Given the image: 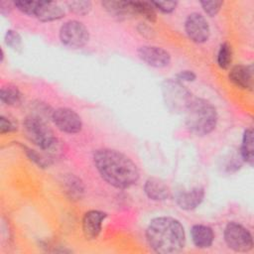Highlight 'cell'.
I'll return each instance as SVG.
<instances>
[{
	"instance_id": "cell-1",
	"label": "cell",
	"mask_w": 254,
	"mask_h": 254,
	"mask_svg": "<svg viewBox=\"0 0 254 254\" xmlns=\"http://www.w3.org/2000/svg\"><path fill=\"white\" fill-rule=\"evenodd\" d=\"M93 163L100 177L116 189H128L139 181L137 165L120 151L98 149L93 154Z\"/></svg>"
},
{
	"instance_id": "cell-2",
	"label": "cell",
	"mask_w": 254,
	"mask_h": 254,
	"mask_svg": "<svg viewBox=\"0 0 254 254\" xmlns=\"http://www.w3.org/2000/svg\"><path fill=\"white\" fill-rule=\"evenodd\" d=\"M146 239L149 246L157 253H177L185 247L186 233L178 219L160 216L150 221L146 229Z\"/></svg>"
},
{
	"instance_id": "cell-3",
	"label": "cell",
	"mask_w": 254,
	"mask_h": 254,
	"mask_svg": "<svg viewBox=\"0 0 254 254\" xmlns=\"http://www.w3.org/2000/svg\"><path fill=\"white\" fill-rule=\"evenodd\" d=\"M185 113L187 129L196 136L208 135L216 127V108L206 99L192 98Z\"/></svg>"
},
{
	"instance_id": "cell-4",
	"label": "cell",
	"mask_w": 254,
	"mask_h": 254,
	"mask_svg": "<svg viewBox=\"0 0 254 254\" xmlns=\"http://www.w3.org/2000/svg\"><path fill=\"white\" fill-rule=\"evenodd\" d=\"M27 138L51 156L58 147V140L47 121L35 115H28L23 122Z\"/></svg>"
},
{
	"instance_id": "cell-5",
	"label": "cell",
	"mask_w": 254,
	"mask_h": 254,
	"mask_svg": "<svg viewBox=\"0 0 254 254\" xmlns=\"http://www.w3.org/2000/svg\"><path fill=\"white\" fill-rule=\"evenodd\" d=\"M162 93L166 106L173 112L185 113L192 100L191 92L177 79H166L162 82Z\"/></svg>"
},
{
	"instance_id": "cell-6",
	"label": "cell",
	"mask_w": 254,
	"mask_h": 254,
	"mask_svg": "<svg viewBox=\"0 0 254 254\" xmlns=\"http://www.w3.org/2000/svg\"><path fill=\"white\" fill-rule=\"evenodd\" d=\"M224 240L227 246L236 252H248L253 248L251 233L241 224L231 221L224 229Z\"/></svg>"
},
{
	"instance_id": "cell-7",
	"label": "cell",
	"mask_w": 254,
	"mask_h": 254,
	"mask_svg": "<svg viewBox=\"0 0 254 254\" xmlns=\"http://www.w3.org/2000/svg\"><path fill=\"white\" fill-rule=\"evenodd\" d=\"M61 42L69 48H81L89 41V32L81 22L69 20L64 23L60 29Z\"/></svg>"
},
{
	"instance_id": "cell-8",
	"label": "cell",
	"mask_w": 254,
	"mask_h": 254,
	"mask_svg": "<svg viewBox=\"0 0 254 254\" xmlns=\"http://www.w3.org/2000/svg\"><path fill=\"white\" fill-rule=\"evenodd\" d=\"M52 120L59 130L67 134H76L82 128L81 117L72 109L60 107L54 110Z\"/></svg>"
},
{
	"instance_id": "cell-9",
	"label": "cell",
	"mask_w": 254,
	"mask_h": 254,
	"mask_svg": "<svg viewBox=\"0 0 254 254\" xmlns=\"http://www.w3.org/2000/svg\"><path fill=\"white\" fill-rule=\"evenodd\" d=\"M185 31L188 37L197 44L206 42L210 36V28L207 20L197 12L188 15L185 21Z\"/></svg>"
},
{
	"instance_id": "cell-10",
	"label": "cell",
	"mask_w": 254,
	"mask_h": 254,
	"mask_svg": "<svg viewBox=\"0 0 254 254\" xmlns=\"http://www.w3.org/2000/svg\"><path fill=\"white\" fill-rule=\"evenodd\" d=\"M139 58L153 67H166L171 63L168 51L157 46H142L137 50Z\"/></svg>"
},
{
	"instance_id": "cell-11",
	"label": "cell",
	"mask_w": 254,
	"mask_h": 254,
	"mask_svg": "<svg viewBox=\"0 0 254 254\" xmlns=\"http://www.w3.org/2000/svg\"><path fill=\"white\" fill-rule=\"evenodd\" d=\"M107 217V213L101 210L91 209L84 213L82 217V232L86 239H96L101 232L102 223Z\"/></svg>"
},
{
	"instance_id": "cell-12",
	"label": "cell",
	"mask_w": 254,
	"mask_h": 254,
	"mask_svg": "<svg viewBox=\"0 0 254 254\" xmlns=\"http://www.w3.org/2000/svg\"><path fill=\"white\" fill-rule=\"evenodd\" d=\"M204 190L201 187H194L189 190H180L175 195V200L180 208L184 210H192L196 208L203 200Z\"/></svg>"
},
{
	"instance_id": "cell-13",
	"label": "cell",
	"mask_w": 254,
	"mask_h": 254,
	"mask_svg": "<svg viewBox=\"0 0 254 254\" xmlns=\"http://www.w3.org/2000/svg\"><path fill=\"white\" fill-rule=\"evenodd\" d=\"M229 80L237 87L246 90L253 89V66L236 64L231 67L228 73Z\"/></svg>"
},
{
	"instance_id": "cell-14",
	"label": "cell",
	"mask_w": 254,
	"mask_h": 254,
	"mask_svg": "<svg viewBox=\"0 0 254 254\" xmlns=\"http://www.w3.org/2000/svg\"><path fill=\"white\" fill-rule=\"evenodd\" d=\"M101 5L109 15L120 21L137 15L132 1L106 0L102 1Z\"/></svg>"
},
{
	"instance_id": "cell-15",
	"label": "cell",
	"mask_w": 254,
	"mask_h": 254,
	"mask_svg": "<svg viewBox=\"0 0 254 254\" xmlns=\"http://www.w3.org/2000/svg\"><path fill=\"white\" fill-rule=\"evenodd\" d=\"M64 9L54 1H39L35 17L42 22H52L64 17Z\"/></svg>"
},
{
	"instance_id": "cell-16",
	"label": "cell",
	"mask_w": 254,
	"mask_h": 254,
	"mask_svg": "<svg viewBox=\"0 0 254 254\" xmlns=\"http://www.w3.org/2000/svg\"><path fill=\"white\" fill-rule=\"evenodd\" d=\"M144 192L150 199L156 201L165 200L171 195V190L167 184L155 177H151L145 182Z\"/></svg>"
},
{
	"instance_id": "cell-17",
	"label": "cell",
	"mask_w": 254,
	"mask_h": 254,
	"mask_svg": "<svg viewBox=\"0 0 254 254\" xmlns=\"http://www.w3.org/2000/svg\"><path fill=\"white\" fill-rule=\"evenodd\" d=\"M190 236L195 247L204 249L211 246L214 240V233L211 227L203 224H194L190 229Z\"/></svg>"
},
{
	"instance_id": "cell-18",
	"label": "cell",
	"mask_w": 254,
	"mask_h": 254,
	"mask_svg": "<svg viewBox=\"0 0 254 254\" xmlns=\"http://www.w3.org/2000/svg\"><path fill=\"white\" fill-rule=\"evenodd\" d=\"M240 156L244 162L253 165L254 162V148H253V130L247 128L242 137V144L240 148Z\"/></svg>"
},
{
	"instance_id": "cell-19",
	"label": "cell",
	"mask_w": 254,
	"mask_h": 254,
	"mask_svg": "<svg viewBox=\"0 0 254 254\" xmlns=\"http://www.w3.org/2000/svg\"><path fill=\"white\" fill-rule=\"evenodd\" d=\"M23 95L19 88L15 85H4L0 90V100L8 106H16L22 102Z\"/></svg>"
},
{
	"instance_id": "cell-20",
	"label": "cell",
	"mask_w": 254,
	"mask_h": 254,
	"mask_svg": "<svg viewBox=\"0 0 254 254\" xmlns=\"http://www.w3.org/2000/svg\"><path fill=\"white\" fill-rule=\"evenodd\" d=\"M132 3L137 15L143 16L146 20H148L151 23L156 22V9L152 5L151 1H132Z\"/></svg>"
},
{
	"instance_id": "cell-21",
	"label": "cell",
	"mask_w": 254,
	"mask_h": 254,
	"mask_svg": "<svg viewBox=\"0 0 254 254\" xmlns=\"http://www.w3.org/2000/svg\"><path fill=\"white\" fill-rule=\"evenodd\" d=\"M64 185H65V191L69 197L74 199H80V197L82 196L84 188H83L82 182L77 177L73 175L69 176L64 181Z\"/></svg>"
},
{
	"instance_id": "cell-22",
	"label": "cell",
	"mask_w": 254,
	"mask_h": 254,
	"mask_svg": "<svg viewBox=\"0 0 254 254\" xmlns=\"http://www.w3.org/2000/svg\"><path fill=\"white\" fill-rule=\"evenodd\" d=\"M232 63V49L230 44L224 42L220 45L217 53V64L222 69H227Z\"/></svg>"
},
{
	"instance_id": "cell-23",
	"label": "cell",
	"mask_w": 254,
	"mask_h": 254,
	"mask_svg": "<svg viewBox=\"0 0 254 254\" xmlns=\"http://www.w3.org/2000/svg\"><path fill=\"white\" fill-rule=\"evenodd\" d=\"M67 8L74 14L79 16L87 15L92 8L90 1H69L66 3Z\"/></svg>"
},
{
	"instance_id": "cell-24",
	"label": "cell",
	"mask_w": 254,
	"mask_h": 254,
	"mask_svg": "<svg viewBox=\"0 0 254 254\" xmlns=\"http://www.w3.org/2000/svg\"><path fill=\"white\" fill-rule=\"evenodd\" d=\"M5 43L14 51H20L22 49L21 35L15 30H8L5 34Z\"/></svg>"
},
{
	"instance_id": "cell-25",
	"label": "cell",
	"mask_w": 254,
	"mask_h": 254,
	"mask_svg": "<svg viewBox=\"0 0 254 254\" xmlns=\"http://www.w3.org/2000/svg\"><path fill=\"white\" fill-rule=\"evenodd\" d=\"M39 1H25V0H17L14 1V6L21 11L22 13L28 16H35Z\"/></svg>"
},
{
	"instance_id": "cell-26",
	"label": "cell",
	"mask_w": 254,
	"mask_h": 254,
	"mask_svg": "<svg viewBox=\"0 0 254 254\" xmlns=\"http://www.w3.org/2000/svg\"><path fill=\"white\" fill-rule=\"evenodd\" d=\"M204 13L209 17H214L221 9L223 1L212 0V1H200L199 2Z\"/></svg>"
},
{
	"instance_id": "cell-27",
	"label": "cell",
	"mask_w": 254,
	"mask_h": 254,
	"mask_svg": "<svg viewBox=\"0 0 254 254\" xmlns=\"http://www.w3.org/2000/svg\"><path fill=\"white\" fill-rule=\"evenodd\" d=\"M151 3L156 10L165 14L172 13L178 5L177 1H151Z\"/></svg>"
},
{
	"instance_id": "cell-28",
	"label": "cell",
	"mask_w": 254,
	"mask_h": 254,
	"mask_svg": "<svg viewBox=\"0 0 254 254\" xmlns=\"http://www.w3.org/2000/svg\"><path fill=\"white\" fill-rule=\"evenodd\" d=\"M16 130H17V126H15V124L9 118H6L3 115L0 117V133L1 134L14 132Z\"/></svg>"
},
{
	"instance_id": "cell-29",
	"label": "cell",
	"mask_w": 254,
	"mask_h": 254,
	"mask_svg": "<svg viewBox=\"0 0 254 254\" xmlns=\"http://www.w3.org/2000/svg\"><path fill=\"white\" fill-rule=\"evenodd\" d=\"M177 80L179 81H193L196 78V75L191 70H181L179 73L176 74Z\"/></svg>"
},
{
	"instance_id": "cell-30",
	"label": "cell",
	"mask_w": 254,
	"mask_h": 254,
	"mask_svg": "<svg viewBox=\"0 0 254 254\" xmlns=\"http://www.w3.org/2000/svg\"><path fill=\"white\" fill-rule=\"evenodd\" d=\"M14 6V2H10V1H1L0 2V12L2 15H8L11 10L13 9Z\"/></svg>"
}]
</instances>
